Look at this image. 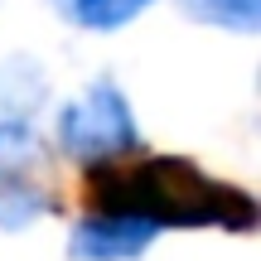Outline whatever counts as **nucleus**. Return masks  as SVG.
Returning <instances> with one entry per match:
<instances>
[{
    "label": "nucleus",
    "instance_id": "nucleus-1",
    "mask_svg": "<svg viewBox=\"0 0 261 261\" xmlns=\"http://www.w3.org/2000/svg\"><path fill=\"white\" fill-rule=\"evenodd\" d=\"M92 213H121L136 223L169 232V227H223V232H252L261 208L247 189L213 179L203 165L184 155H130L102 165L92 174Z\"/></svg>",
    "mask_w": 261,
    "mask_h": 261
},
{
    "label": "nucleus",
    "instance_id": "nucleus-2",
    "mask_svg": "<svg viewBox=\"0 0 261 261\" xmlns=\"http://www.w3.org/2000/svg\"><path fill=\"white\" fill-rule=\"evenodd\" d=\"M58 145L77 165H116V160L140 155L145 140H140V126H136V112H130L126 92L112 77H97L83 97L63 102V112H58Z\"/></svg>",
    "mask_w": 261,
    "mask_h": 261
},
{
    "label": "nucleus",
    "instance_id": "nucleus-3",
    "mask_svg": "<svg viewBox=\"0 0 261 261\" xmlns=\"http://www.w3.org/2000/svg\"><path fill=\"white\" fill-rule=\"evenodd\" d=\"M54 213L44 140L29 121H0V232H24Z\"/></svg>",
    "mask_w": 261,
    "mask_h": 261
},
{
    "label": "nucleus",
    "instance_id": "nucleus-4",
    "mask_svg": "<svg viewBox=\"0 0 261 261\" xmlns=\"http://www.w3.org/2000/svg\"><path fill=\"white\" fill-rule=\"evenodd\" d=\"M155 237H160L155 227L136 223V218L87 213L73 227V237H68V256H77V261H136V256L150 252Z\"/></svg>",
    "mask_w": 261,
    "mask_h": 261
},
{
    "label": "nucleus",
    "instance_id": "nucleus-5",
    "mask_svg": "<svg viewBox=\"0 0 261 261\" xmlns=\"http://www.w3.org/2000/svg\"><path fill=\"white\" fill-rule=\"evenodd\" d=\"M54 5L87 34H112V29L130 24L136 15H145L155 0H54Z\"/></svg>",
    "mask_w": 261,
    "mask_h": 261
},
{
    "label": "nucleus",
    "instance_id": "nucleus-6",
    "mask_svg": "<svg viewBox=\"0 0 261 261\" xmlns=\"http://www.w3.org/2000/svg\"><path fill=\"white\" fill-rule=\"evenodd\" d=\"M179 10L203 24L232 29V34H256L261 29V0H179Z\"/></svg>",
    "mask_w": 261,
    "mask_h": 261
}]
</instances>
